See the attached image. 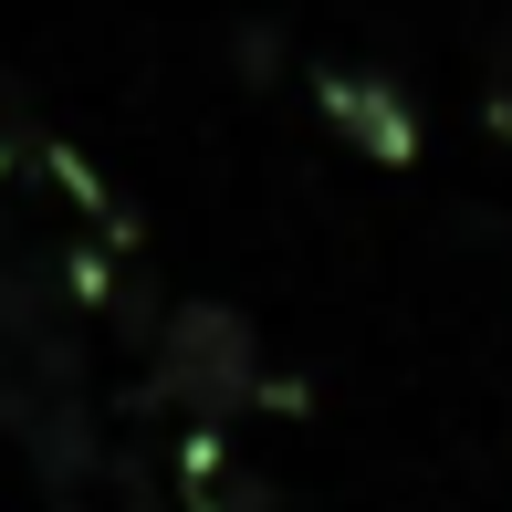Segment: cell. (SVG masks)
Returning <instances> with one entry per match:
<instances>
[{"label": "cell", "instance_id": "1", "mask_svg": "<svg viewBox=\"0 0 512 512\" xmlns=\"http://www.w3.org/2000/svg\"><path fill=\"white\" fill-rule=\"evenodd\" d=\"M251 387H262V345H251V324L230 304L189 293L157 324V398H178L199 418H230V408H251Z\"/></svg>", "mask_w": 512, "mask_h": 512}, {"label": "cell", "instance_id": "2", "mask_svg": "<svg viewBox=\"0 0 512 512\" xmlns=\"http://www.w3.org/2000/svg\"><path fill=\"white\" fill-rule=\"evenodd\" d=\"M314 115L335 136H356L366 157H418V95L398 74H377V63H314Z\"/></svg>", "mask_w": 512, "mask_h": 512}, {"label": "cell", "instance_id": "3", "mask_svg": "<svg viewBox=\"0 0 512 512\" xmlns=\"http://www.w3.org/2000/svg\"><path fill=\"white\" fill-rule=\"evenodd\" d=\"M481 126L512 136V11L492 21V42H481Z\"/></svg>", "mask_w": 512, "mask_h": 512}, {"label": "cell", "instance_id": "4", "mask_svg": "<svg viewBox=\"0 0 512 512\" xmlns=\"http://www.w3.org/2000/svg\"><path fill=\"white\" fill-rule=\"evenodd\" d=\"M230 63H241V74H272V63H283V32H272V21H241V32H230Z\"/></svg>", "mask_w": 512, "mask_h": 512}]
</instances>
